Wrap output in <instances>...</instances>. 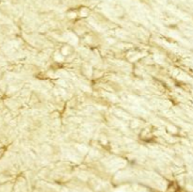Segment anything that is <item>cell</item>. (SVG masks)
Masks as SVG:
<instances>
[{
  "label": "cell",
  "mask_w": 193,
  "mask_h": 192,
  "mask_svg": "<svg viewBox=\"0 0 193 192\" xmlns=\"http://www.w3.org/2000/svg\"><path fill=\"white\" fill-rule=\"evenodd\" d=\"M21 3V0H10V4L13 6H18L20 5Z\"/></svg>",
  "instance_id": "277c9868"
},
{
  "label": "cell",
  "mask_w": 193,
  "mask_h": 192,
  "mask_svg": "<svg viewBox=\"0 0 193 192\" xmlns=\"http://www.w3.org/2000/svg\"><path fill=\"white\" fill-rule=\"evenodd\" d=\"M60 54L63 56V57H69L71 55H73L74 54V48L72 47L71 45L69 44H63L61 46V48H60Z\"/></svg>",
  "instance_id": "6da1fadb"
},
{
  "label": "cell",
  "mask_w": 193,
  "mask_h": 192,
  "mask_svg": "<svg viewBox=\"0 0 193 192\" xmlns=\"http://www.w3.org/2000/svg\"><path fill=\"white\" fill-rule=\"evenodd\" d=\"M0 13L5 16H10V10L7 6H2V7H0Z\"/></svg>",
  "instance_id": "3957f363"
},
{
  "label": "cell",
  "mask_w": 193,
  "mask_h": 192,
  "mask_svg": "<svg viewBox=\"0 0 193 192\" xmlns=\"http://www.w3.org/2000/svg\"><path fill=\"white\" fill-rule=\"evenodd\" d=\"M0 31L2 34H8L10 31V27L7 24H2V25H0Z\"/></svg>",
  "instance_id": "7a4b0ae2"
}]
</instances>
